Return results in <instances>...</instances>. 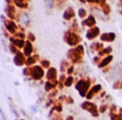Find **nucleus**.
<instances>
[{
	"label": "nucleus",
	"instance_id": "1",
	"mask_svg": "<svg viewBox=\"0 0 122 120\" xmlns=\"http://www.w3.org/2000/svg\"><path fill=\"white\" fill-rule=\"evenodd\" d=\"M0 116H1V118H2V120H6V117H5V114H4V112H2L1 107H0Z\"/></svg>",
	"mask_w": 122,
	"mask_h": 120
}]
</instances>
